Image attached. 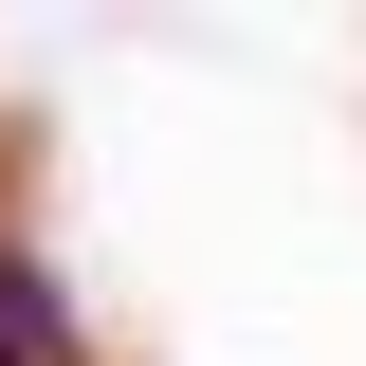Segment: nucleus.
Masks as SVG:
<instances>
[{"mask_svg":"<svg viewBox=\"0 0 366 366\" xmlns=\"http://www.w3.org/2000/svg\"><path fill=\"white\" fill-rule=\"evenodd\" d=\"M0 366H74V293H55L19 238H0Z\"/></svg>","mask_w":366,"mask_h":366,"instance_id":"f257e3e1","label":"nucleus"}]
</instances>
